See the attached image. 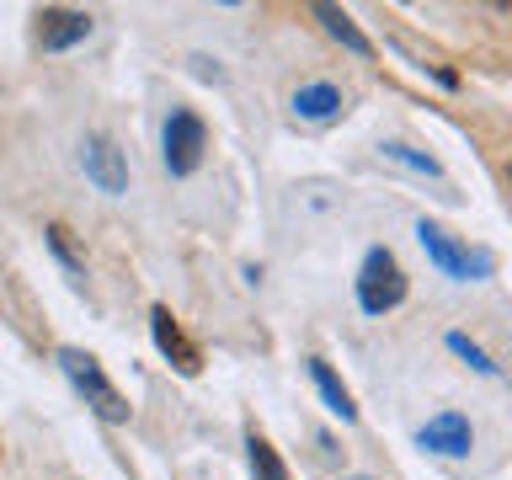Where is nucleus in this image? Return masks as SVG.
Segmentation results:
<instances>
[{
	"instance_id": "obj_14",
	"label": "nucleus",
	"mask_w": 512,
	"mask_h": 480,
	"mask_svg": "<svg viewBox=\"0 0 512 480\" xmlns=\"http://www.w3.org/2000/svg\"><path fill=\"white\" fill-rule=\"evenodd\" d=\"M448 352H459V358L470 363V368H480V374H496V363H491L486 352H480V347H475L464 331H448Z\"/></svg>"
},
{
	"instance_id": "obj_8",
	"label": "nucleus",
	"mask_w": 512,
	"mask_h": 480,
	"mask_svg": "<svg viewBox=\"0 0 512 480\" xmlns=\"http://www.w3.org/2000/svg\"><path fill=\"white\" fill-rule=\"evenodd\" d=\"M86 176L102 192H123L128 187V166H123V150L112 139H102V134H91L86 139Z\"/></svg>"
},
{
	"instance_id": "obj_13",
	"label": "nucleus",
	"mask_w": 512,
	"mask_h": 480,
	"mask_svg": "<svg viewBox=\"0 0 512 480\" xmlns=\"http://www.w3.org/2000/svg\"><path fill=\"white\" fill-rule=\"evenodd\" d=\"M384 160H395V166H406V171H416V176H438L443 166L432 155H422V150H411V144H384Z\"/></svg>"
},
{
	"instance_id": "obj_1",
	"label": "nucleus",
	"mask_w": 512,
	"mask_h": 480,
	"mask_svg": "<svg viewBox=\"0 0 512 480\" xmlns=\"http://www.w3.org/2000/svg\"><path fill=\"white\" fill-rule=\"evenodd\" d=\"M59 363H64L70 384L86 395V406L102 416V422H128V400L118 395V384L102 374V363H96L86 347H59Z\"/></svg>"
},
{
	"instance_id": "obj_3",
	"label": "nucleus",
	"mask_w": 512,
	"mask_h": 480,
	"mask_svg": "<svg viewBox=\"0 0 512 480\" xmlns=\"http://www.w3.org/2000/svg\"><path fill=\"white\" fill-rule=\"evenodd\" d=\"M416 235H422V251L432 256V267H438L443 278H491V272H496V256L491 251H470L464 240L448 235L443 224L422 219V224H416Z\"/></svg>"
},
{
	"instance_id": "obj_2",
	"label": "nucleus",
	"mask_w": 512,
	"mask_h": 480,
	"mask_svg": "<svg viewBox=\"0 0 512 480\" xmlns=\"http://www.w3.org/2000/svg\"><path fill=\"white\" fill-rule=\"evenodd\" d=\"M406 299V272H400L390 246H374L358 267V304L363 315H390L395 304Z\"/></svg>"
},
{
	"instance_id": "obj_10",
	"label": "nucleus",
	"mask_w": 512,
	"mask_h": 480,
	"mask_svg": "<svg viewBox=\"0 0 512 480\" xmlns=\"http://www.w3.org/2000/svg\"><path fill=\"white\" fill-rule=\"evenodd\" d=\"M310 379H315V390H320V400L342 416V422H358V406H352V390L342 379L331 374V363H320V358H310Z\"/></svg>"
},
{
	"instance_id": "obj_9",
	"label": "nucleus",
	"mask_w": 512,
	"mask_h": 480,
	"mask_svg": "<svg viewBox=\"0 0 512 480\" xmlns=\"http://www.w3.org/2000/svg\"><path fill=\"white\" fill-rule=\"evenodd\" d=\"M294 112L299 118H310V123H326L342 112V91L331 86V80H315V86H299L294 91Z\"/></svg>"
},
{
	"instance_id": "obj_6",
	"label": "nucleus",
	"mask_w": 512,
	"mask_h": 480,
	"mask_svg": "<svg viewBox=\"0 0 512 480\" xmlns=\"http://www.w3.org/2000/svg\"><path fill=\"white\" fill-rule=\"evenodd\" d=\"M416 443L432 448V454H448V459H459V454H470V443H475V427H470V416L464 411H438L432 422L416 432Z\"/></svg>"
},
{
	"instance_id": "obj_7",
	"label": "nucleus",
	"mask_w": 512,
	"mask_h": 480,
	"mask_svg": "<svg viewBox=\"0 0 512 480\" xmlns=\"http://www.w3.org/2000/svg\"><path fill=\"white\" fill-rule=\"evenodd\" d=\"M86 32H91V16L86 11H70V6H48L38 11V38L43 48H75V43H86Z\"/></svg>"
},
{
	"instance_id": "obj_17",
	"label": "nucleus",
	"mask_w": 512,
	"mask_h": 480,
	"mask_svg": "<svg viewBox=\"0 0 512 480\" xmlns=\"http://www.w3.org/2000/svg\"><path fill=\"white\" fill-rule=\"evenodd\" d=\"M507 176H512V171H507Z\"/></svg>"
},
{
	"instance_id": "obj_11",
	"label": "nucleus",
	"mask_w": 512,
	"mask_h": 480,
	"mask_svg": "<svg viewBox=\"0 0 512 480\" xmlns=\"http://www.w3.org/2000/svg\"><path fill=\"white\" fill-rule=\"evenodd\" d=\"M315 16L326 22V32H331V38L342 43V48H352L358 59H374V43L363 38V32H358V22H352V16H347L342 6H315Z\"/></svg>"
},
{
	"instance_id": "obj_12",
	"label": "nucleus",
	"mask_w": 512,
	"mask_h": 480,
	"mask_svg": "<svg viewBox=\"0 0 512 480\" xmlns=\"http://www.w3.org/2000/svg\"><path fill=\"white\" fill-rule=\"evenodd\" d=\"M246 459H251L256 480H288V464L278 459V448H272L262 432H246Z\"/></svg>"
},
{
	"instance_id": "obj_5",
	"label": "nucleus",
	"mask_w": 512,
	"mask_h": 480,
	"mask_svg": "<svg viewBox=\"0 0 512 480\" xmlns=\"http://www.w3.org/2000/svg\"><path fill=\"white\" fill-rule=\"evenodd\" d=\"M150 336H155V347L171 358L176 374H187V379H198V374H203V352L187 342V331L176 326V315L166 310V304H155V310H150Z\"/></svg>"
},
{
	"instance_id": "obj_16",
	"label": "nucleus",
	"mask_w": 512,
	"mask_h": 480,
	"mask_svg": "<svg viewBox=\"0 0 512 480\" xmlns=\"http://www.w3.org/2000/svg\"><path fill=\"white\" fill-rule=\"evenodd\" d=\"M352 480H368V475H352Z\"/></svg>"
},
{
	"instance_id": "obj_4",
	"label": "nucleus",
	"mask_w": 512,
	"mask_h": 480,
	"mask_svg": "<svg viewBox=\"0 0 512 480\" xmlns=\"http://www.w3.org/2000/svg\"><path fill=\"white\" fill-rule=\"evenodd\" d=\"M166 171L171 176H192L203 166V150H208V128L198 112H187V107H176L171 118H166Z\"/></svg>"
},
{
	"instance_id": "obj_15",
	"label": "nucleus",
	"mask_w": 512,
	"mask_h": 480,
	"mask_svg": "<svg viewBox=\"0 0 512 480\" xmlns=\"http://www.w3.org/2000/svg\"><path fill=\"white\" fill-rule=\"evenodd\" d=\"M48 246H54V256L70 272H86V262H80V251H75V240H70V230H64V224H48Z\"/></svg>"
}]
</instances>
